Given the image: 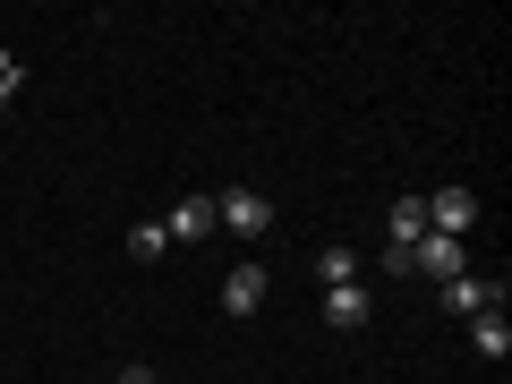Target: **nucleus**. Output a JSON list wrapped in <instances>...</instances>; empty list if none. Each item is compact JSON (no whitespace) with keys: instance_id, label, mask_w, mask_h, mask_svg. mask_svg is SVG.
<instances>
[{"instance_id":"obj_1","label":"nucleus","mask_w":512,"mask_h":384,"mask_svg":"<svg viewBox=\"0 0 512 384\" xmlns=\"http://www.w3.org/2000/svg\"><path fill=\"white\" fill-rule=\"evenodd\" d=\"M214 222H222L231 239H265V231H274V197H256V188H222V197H214Z\"/></svg>"},{"instance_id":"obj_2","label":"nucleus","mask_w":512,"mask_h":384,"mask_svg":"<svg viewBox=\"0 0 512 384\" xmlns=\"http://www.w3.org/2000/svg\"><path fill=\"white\" fill-rule=\"evenodd\" d=\"M410 274H427V282L444 291L453 274H470V239H444V231H427L419 248H410Z\"/></svg>"},{"instance_id":"obj_3","label":"nucleus","mask_w":512,"mask_h":384,"mask_svg":"<svg viewBox=\"0 0 512 384\" xmlns=\"http://www.w3.org/2000/svg\"><path fill=\"white\" fill-rule=\"evenodd\" d=\"M444 308H453V316H495V308H504V282H495V274H453V282H444Z\"/></svg>"},{"instance_id":"obj_4","label":"nucleus","mask_w":512,"mask_h":384,"mask_svg":"<svg viewBox=\"0 0 512 384\" xmlns=\"http://www.w3.org/2000/svg\"><path fill=\"white\" fill-rule=\"evenodd\" d=\"M470 222H478V197H470V188H436V197H427V231L470 239Z\"/></svg>"},{"instance_id":"obj_5","label":"nucleus","mask_w":512,"mask_h":384,"mask_svg":"<svg viewBox=\"0 0 512 384\" xmlns=\"http://www.w3.org/2000/svg\"><path fill=\"white\" fill-rule=\"evenodd\" d=\"M265 308V265H231L222 274V316H256Z\"/></svg>"},{"instance_id":"obj_6","label":"nucleus","mask_w":512,"mask_h":384,"mask_svg":"<svg viewBox=\"0 0 512 384\" xmlns=\"http://www.w3.org/2000/svg\"><path fill=\"white\" fill-rule=\"evenodd\" d=\"M384 231H393L384 248H419V239H427V197H393V205H384Z\"/></svg>"},{"instance_id":"obj_7","label":"nucleus","mask_w":512,"mask_h":384,"mask_svg":"<svg viewBox=\"0 0 512 384\" xmlns=\"http://www.w3.org/2000/svg\"><path fill=\"white\" fill-rule=\"evenodd\" d=\"M163 231H171V248H180V239H214V231H222V222H214V197H180Z\"/></svg>"},{"instance_id":"obj_8","label":"nucleus","mask_w":512,"mask_h":384,"mask_svg":"<svg viewBox=\"0 0 512 384\" xmlns=\"http://www.w3.org/2000/svg\"><path fill=\"white\" fill-rule=\"evenodd\" d=\"M367 308H376V299H367L359 282H333V291H325V325H333V333H359Z\"/></svg>"},{"instance_id":"obj_9","label":"nucleus","mask_w":512,"mask_h":384,"mask_svg":"<svg viewBox=\"0 0 512 384\" xmlns=\"http://www.w3.org/2000/svg\"><path fill=\"white\" fill-rule=\"evenodd\" d=\"M128 256H137V265H163V256H171V231H163V222H137V231H128Z\"/></svg>"},{"instance_id":"obj_10","label":"nucleus","mask_w":512,"mask_h":384,"mask_svg":"<svg viewBox=\"0 0 512 384\" xmlns=\"http://www.w3.org/2000/svg\"><path fill=\"white\" fill-rule=\"evenodd\" d=\"M470 342L487 350V359H504V350H512V325H504V308H495V316H470Z\"/></svg>"},{"instance_id":"obj_11","label":"nucleus","mask_w":512,"mask_h":384,"mask_svg":"<svg viewBox=\"0 0 512 384\" xmlns=\"http://www.w3.org/2000/svg\"><path fill=\"white\" fill-rule=\"evenodd\" d=\"M350 265H359V256H350L342 239H333V248H316V282H325V291H333V282H350Z\"/></svg>"},{"instance_id":"obj_12","label":"nucleus","mask_w":512,"mask_h":384,"mask_svg":"<svg viewBox=\"0 0 512 384\" xmlns=\"http://www.w3.org/2000/svg\"><path fill=\"white\" fill-rule=\"evenodd\" d=\"M18 86H26V69H18V52H0V103H18Z\"/></svg>"},{"instance_id":"obj_13","label":"nucleus","mask_w":512,"mask_h":384,"mask_svg":"<svg viewBox=\"0 0 512 384\" xmlns=\"http://www.w3.org/2000/svg\"><path fill=\"white\" fill-rule=\"evenodd\" d=\"M111 384H163V376H154V367H120Z\"/></svg>"}]
</instances>
